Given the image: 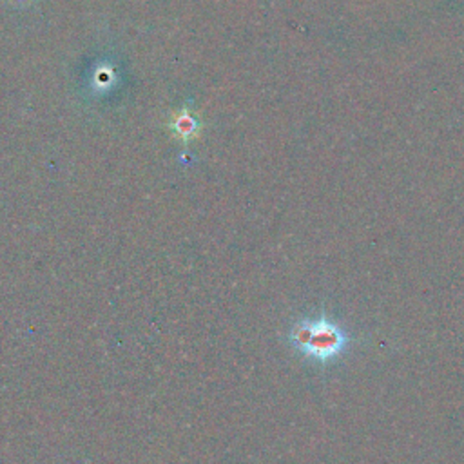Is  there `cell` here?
Segmentation results:
<instances>
[{
	"instance_id": "obj_1",
	"label": "cell",
	"mask_w": 464,
	"mask_h": 464,
	"mask_svg": "<svg viewBox=\"0 0 464 464\" xmlns=\"http://www.w3.org/2000/svg\"><path fill=\"white\" fill-rule=\"evenodd\" d=\"M292 345L303 356L319 363L339 358L349 346V336L345 330L327 317L305 319L298 323L290 334Z\"/></svg>"
}]
</instances>
